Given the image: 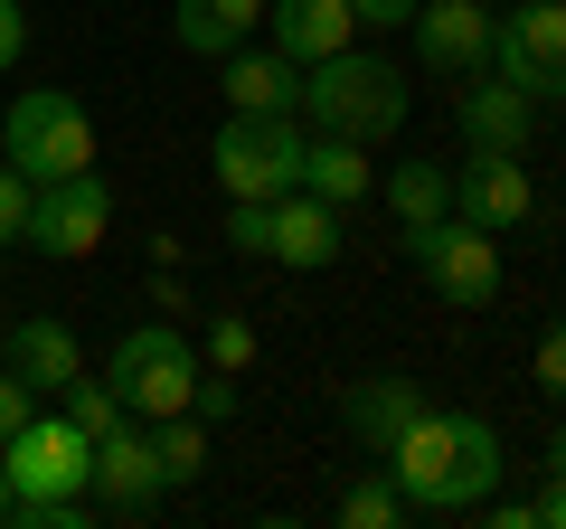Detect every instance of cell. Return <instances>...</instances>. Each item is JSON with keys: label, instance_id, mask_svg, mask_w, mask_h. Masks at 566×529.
<instances>
[{"label": "cell", "instance_id": "cell-1", "mask_svg": "<svg viewBox=\"0 0 566 529\" xmlns=\"http://www.w3.org/2000/svg\"><path fill=\"white\" fill-rule=\"evenodd\" d=\"M406 510H482L501 491V426L472 407H424L416 426L387 445Z\"/></svg>", "mask_w": 566, "mask_h": 529}, {"label": "cell", "instance_id": "cell-2", "mask_svg": "<svg viewBox=\"0 0 566 529\" xmlns=\"http://www.w3.org/2000/svg\"><path fill=\"white\" fill-rule=\"evenodd\" d=\"M293 114L312 123V133H349V143H387L406 123V85L387 58H359V48H331V58L303 66V95H293Z\"/></svg>", "mask_w": 566, "mask_h": 529}, {"label": "cell", "instance_id": "cell-3", "mask_svg": "<svg viewBox=\"0 0 566 529\" xmlns=\"http://www.w3.org/2000/svg\"><path fill=\"white\" fill-rule=\"evenodd\" d=\"M0 152H10V170H20L29 189H48V180L95 170V123H85V104L66 95V85H29V95L10 104V123H0Z\"/></svg>", "mask_w": 566, "mask_h": 529}, {"label": "cell", "instance_id": "cell-4", "mask_svg": "<svg viewBox=\"0 0 566 529\" xmlns=\"http://www.w3.org/2000/svg\"><path fill=\"white\" fill-rule=\"evenodd\" d=\"M303 143H312L303 114H227L218 143H208L218 189L227 199H283V189H303Z\"/></svg>", "mask_w": 566, "mask_h": 529}, {"label": "cell", "instance_id": "cell-5", "mask_svg": "<svg viewBox=\"0 0 566 529\" xmlns=\"http://www.w3.org/2000/svg\"><path fill=\"white\" fill-rule=\"evenodd\" d=\"M104 378H114L123 416H180L189 407V387H199V350L180 341V322H133L114 341V360H104Z\"/></svg>", "mask_w": 566, "mask_h": 529}, {"label": "cell", "instance_id": "cell-6", "mask_svg": "<svg viewBox=\"0 0 566 529\" xmlns=\"http://www.w3.org/2000/svg\"><path fill=\"white\" fill-rule=\"evenodd\" d=\"M406 256H416V274L444 293L453 312H482L491 293H501V237H491V227H472V218L406 227Z\"/></svg>", "mask_w": 566, "mask_h": 529}, {"label": "cell", "instance_id": "cell-7", "mask_svg": "<svg viewBox=\"0 0 566 529\" xmlns=\"http://www.w3.org/2000/svg\"><path fill=\"white\" fill-rule=\"evenodd\" d=\"M491 76H510L528 104H566V0H520L491 20Z\"/></svg>", "mask_w": 566, "mask_h": 529}, {"label": "cell", "instance_id": "cell-8", "mask_svg": "<svg viewBox=\"0 0 566 529\" xmlns=\"http://www.w3.org/2000/svg\"><path fill=\"white\" fill-rule=\"evenodd\" d=\"M104 227H114V189L95 180V170H76V180H48L39 199H29V246L39 256H95Z\"/></svg>", "mask_w": 566, "mask_h": 529}, {"label": "cell", "instance_id": "cell-9", "mask_svg": "<svg viewBox=\"0 0 566 529\" xmlns=\"http://www.w3.org/2000/svg\"><path fill=\"white\" fill-rule=\"evenodd\" d=\"M161 454H151V435L123 416L114 435H95V473H85V501L95 510H114V520H142V510L161 501Z\"/></svg>", "mask_w": 566, "mask_h": 529}, {"label": "cell", "instance_id": "cell-10", "mask_svg": "<svg viewBox=\"0 0 566 529\" xmlns=\"http://www.w3.org/2000/svg\"><path fill=\"white\" fill-rule=\"evenodd\" d=\"M528 208H538V189H528V152H472V162L453 170V218L510 237V227H528Z\"/></svg>", "mask_w": 566, "mask_h": 529}, {"label": "cell", "instance_id": "cell-11", "mask_svg": "<svg viewBox=\"0 0 566 529\" xmlns=\"http://www.w3.org/2000/svg\"><path fill=\"white\" fill-rule=\"evenodd\" d=\"M406 29H416V58L434 76H482L491 66V10L482 0H424Z\"/></svg>", "mask_w": 566, "mask_h": 529}, {"label": "cell", "instance_id": "cell-12", "mask_svg": "<svg viewBox=\"0 0 566 529\" xmlns=\"http://www.w3.org/2000/svg\"><path fill=\"white\" fill-rule=\"evenodd\" d=\"M453 123H463L472 152H528V133H538V104L520 95L510 76H463V95H453Z\"/></svg>", "mask_w": 566, "mask_h": 529}, {"label": "cell", "instance_id": "cell-13", "mask_svg": "<svg viewBox=\"0 0 566 529\" xmlns=\"http://www.w3.org/2000/svg\"><path fill=\"white\" fill-rule=\"evenodd\" d=\"M424 407H434V397H424L416 378H359L340 397V426H349V445H359V454H378V464H387V445H397Z\"/></svg>", "mask_w": 566, "mask_h": 529}, {"label": "cell", "instance_id": "cell-14", "mask_svg": "<svg viewBox=\"0 0 566 529\" xmlns=\"http://www.w3.org/2000/svg\"><path fill=\"white\" fill-rule=\"evenodd\" d=\"M0 369H10V378H29V387H66V378L85 369V341L57 322V312H29V322L0 331Z\"/></svg>", "mask_w": 566, "mask_h": 529}, {"label": "cell", "instance_id": "cell-15", "mask_svg": "<svg viewBox=\"0 0 566 529\" xmlns=\"http://www.w3.org/2000/svg\"><path fill=\"white\" fill-rule=\"evenodd\" d=\"M227 114H293V95H303V66L283 58V48H227Z\"/></svg>", "mask_w": 566, "mask_h": 529}, {"label": "cell", "instance_id": "cell-16", "mask_svg": "<svg viewBox=\"0 0 566 529\" xmlns=\"http://www.w3.org/2000/svg\"><path fill=\"white\" fill-rule=\"evenodd\" d=\"M264 29H274V48L293 66L331 58V48L359 39V20H349V0H264Z\"/></svg>", "mask_w": 566, "mask_h": 529}, {"label": "cell", "instance_id": "cell-17", "mask_svg": "<svg viewBox=\"0 0 566 529\" xmlns=\"http://www.w3.org/2000/svg\"><path fill=\"white\" fill-rule=\"evenodd\" d=\"M340 256V208L312 199V189H283L274 199V264H293V274H312V264Z\"/></svg>", "mask_w": 566, "mask_h": 529}, {"label": "cell", "instance_id": "cell-18", "mask_svg": "<svg viewBox=\"0 0 566 529\" xmlns=\"http://www.w3.org/2000/svg\"><path fill=\"white\" fill-rule=\"evenodd\" d=\"M303 189L331 208H359L378 199V162H368V143H349V133H312L303 143Z\"/></svg>", "mask_w": 566, "mask_h": 529}, {"label": "cell", "instance_id": "cell-19", "mask_svg": "<svg viewBox=\"0 0 566 529\" xmlns=\"http://www.w3.org/2000/svg\"><path fill=\"white\" fill-rule=\"evenodd\" d=\"M264 29V0H170V39L189 48V58H227V48H245Z\"/></svg>", "mask_w": 566, "mask_h": 529}, {"label": "cell", "instance_id": "cell-20", "mask_svg": "<svg viewBox=\"0 0 566 529\" xmlns=\"http://www.w3.org/2000/svg\"><path fill=\"white\" fill-rule=\"evenodd\" d=\"M378 199L397 208V227H434V218H453V170L444 162H397L378 180Z\"/></svg>", "mask_w": 566, "mask_h": 529}, {"label": "cell", "instance_id": "cell-21", "mask_svg": "<svg viewBox=\"0 0 566 529\" xmlns=\"http://www.w3.org/2000/svg\"><path fill=\"white\" fill-rule=\"evenodd\" d=\"M142 435H151V454H161V483H199V473H208V426L189 407L180 416H151Z\"/></svg>", "mask_w": 566, "mask_h": 529}, {"label": "cell", "instance_id": "cell-22", "mask_svg": "<svg viewBox=\"0 0 566 529\" xmlns=\"http://www.w3.org/2000/svg\"><path fill=\"white\" fill-rule=\"evenodd\" d=\"M340 520H349V529H397V520H406L397 473H359V483L340 491Z\"/></svg>", "mask_w": 566, "mask_h": 529}, {"label": "cell", "instance_id": "cell-23", "mask_svg": "<svg viewBox=\"0 0 566 529\" xmlns=\"http://www.w3.org/2000/svg\"><path fill=\"white\" fill-rule=\"evenodd\" d=\"M227 246L245 264H274V199H227Z\"/></svg>", "mask_w": 566, "mask_h": 529}, {"label": "cell", "instance_id": "cell-24", "mask_svg": "<svg viewBox=\"0 0 566 529\" xmlns=\"http://www.w3.org/2000/svg\"><path fill=\"white\" fill-rule=\"evenodd\" d=\"M57 397H66V416H76L85 435H114V426H123V397H114V378L95 387V378H85V369H76V378H66Z\"/></svg>", "mask_w": 566, "mask_h": 529}, {"label": "cell", "instance_id": "cell-25", "mask_svg": "<svg viewBox=\"0 0 566 529\" xmlns=\"http://www.w3.org/2000/svg\"><path fill=\"white\" fill-rule=\"evenodd\" d=\"M208 369H255V322H245V312H218V322H208Z\"/></svg>", "mask_w": 566, "mask_h": 529}, {"label": "cell", "instance_id": "cell-26", "mask_svg": "<svg viewBox=\"0 0 566 529\" xmlns=\"http://www.w3.org/2000/svg\"><path fill=\"white\" fill-rule=\"evenodd\" d=\"M29 199H39V189H29L10 162H0V246H10V237H29Z\"/></svg>", "mask_w": 566, "mask_h": 529}, {"label": "cell", "instance_id": "cell-27", "mask_svg": "<svg viewBox=\"0 0 566 529\" xmlns=\"http://www.w3.org/2000/svg\"><path fill=\"white\" fill-rule=\"evenodd\" d=\"M29 416H39V387H29V378H10V369H0V445H10V435H20Z\"/></svg>", "mask_w": 566, "mask_h": 529}, {"label": "cell", "instance_id": "cell-28", "mask_svg": "<svg viewBox=\"0 0 566 529\" xmlns=\"http://www.w3.org/2000/svg\"><path fill=\"white\" fill-rule=\"evenodd\" d=\"M538 387H547V397H566V322L538 331Z\"/></svg>", "mask_w": 566, "mask_h": 529}, {"label": "cell", "instance_id": "cell-29", "mask_svg": "<svg viewBox=\"0 0 566 529\" xmlns=\"http://www.w3.org/2000/svg\"><path fill=\"white\" fill-rule=\"evenodd\" d=\"M416 10H424V0H349V20H359V29H406Z\"/></svg>", "mask_w": 566, "mask_h": 529}, {"label": "cell", "instance_id": "cell-30", "mask_svg": "<svg viewBox=\"0 0 566 529\" xmlns=\"http://www.w3.org/2000/svg\"><path fill=\"white\" fill-rule=\"evenodd\" d=\"M20 48H29V10H20V0H0V76L20 66Z\"/></svg>", "mask_w": 566, "mask_h": 529}, {"label": "cell", "instance_id": "cell-31", "mask_svg": "<svg viewBox=\"0 0 566 529\" xmlns=\"http://www.w3.org/2000/svg\"><path fill=\"white\" fill-rule=\"evenodd\" d=\"M528 520H547V529H566V473H547V491L528 501Z\"/></svg>", "mask_w": 566, "mask_h": 529}, {"label": "cell", "instance_id": "cell-32", "mask_svg": "<svg viewBox=\"0 0 566 529\" xmlns=\"http://www.w3.org/2000/svg\"><path fill=\"white\" fill-rule=\"evenodd\" d=\"M547 473H566V426H557V445H547Z\"/></svg>", "mask_w": 566, "mask_h": 529}, {"label": "cell", "instance_id": "cell-33", "mask_svg": "<svg viewBox=\"0 0 566 529\" xmlns=\"http://www.w3.org/2000/svg\"><path fill=\"white\" fill-rule=\"evenodd\" d=\"M0 529H10V464H0Z\"/></svg>", "mask_w": 566, "mask_h": 529}, {"label": "cell", "instance_id": "cell-34", "mask_svg": "<svg viewBox=\"0 0 566 529\" xmlns=\"http://www.w3.org/2000/svg\"><path fill=\"white\" fill-rule=\"evenodd\" d=\"M0 256H10V246H0Z\"/></svg>", "mask_w": 566, "mask_h": 529}]
</instances>
